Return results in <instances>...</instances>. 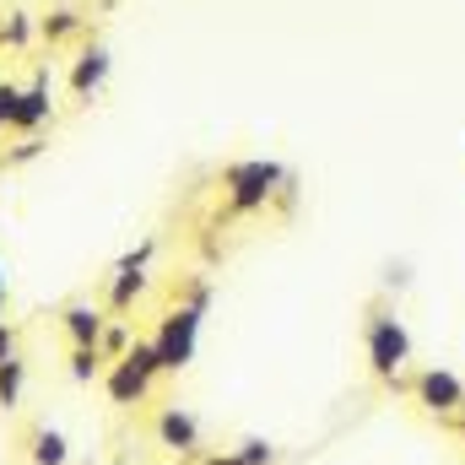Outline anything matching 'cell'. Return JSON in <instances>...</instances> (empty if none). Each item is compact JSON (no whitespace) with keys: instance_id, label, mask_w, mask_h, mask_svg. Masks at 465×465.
Segmentation results:
<instances>
[{"instance_id":"3","label":"cell","mask_w":465,"mask_h":465,"mask_svg":"<svg viewBox=\"0 0 465 465\" xmlns=\"http://www.w3.org/2000/svg\"><path fill=\"white\" fill-rule=\"evenodd\" d=\"M201 320H206V309H195V303H173L163 320H157V351H163V373H184L190 362H195V347H201Z\"/></svg>"},{"instance_id":"13","label":"cell","mask_w":465,"mask_h":465,"mask_svg":"<svg viewBox=\"0 0 465 465\" xmlns=\"http://www.w3.org/2000/svg\"><path fill=\"white\" fill-rule=\"evenodd\" d=\"M141 292H146V271H114V282H109V309L124 314Z\"/></svg>"},{"instance_id":"8","label":"cell","mask_w":465,"mask_h":465,"mask_svg":"<svg viewBox=\"0 0 465 465\" xmlns=\"http://www.w3.org/2000/svg\"><path fill=\"white\" fill-rule=\"evenodd\" d=\"M60 325H65L71 347H98V341H104V331H109V320H104V309H98V303H71V309L60 314Z\"/></svg>"},{"instance_id":"17","label":"cell","mask_w":465,"mask_h":465,"mask_svg":"<svg viewBox=\"0 0 465 465\" xmlns=\"http://www.w3.org/2000/svg\"><path fill=\"white\" fill-rule=\"evenodd\" d=\"M232 455H238L243 465H276V444H271V439H243Z\"/></svg>"},{"instance_id":"21","label":"cell","mask_w":465,"mask_h":465,"mask_svg":"<svg viewBox=\"0 0 465 465\" xmlns=\"http://www.w3.org/2000/svg\"><path fill=\"white\" fill-rule=\"evenodd\" d=\"M16 98H22V87H16V82H0V130H11V114H16Z\"/></svg>"},{"instance_id":"9","label":"cell","mask_w":465,"mask_h":465,"mask_svg":"<svg viewBox=\"0 0 465 465\" xmlns=\"http://www.w3.org/2000/svg\"><path fill=\"white\" fill-rule=\"evenodd\" d=\"M104 390H109V401H114V406H141V401L152 395V379H146V373H135L130 362H109Z\"/></svg>"},{"instance_id":"20","label":"cell","mask_w":465,"mask_h":465,"mask_svg":"<svg viewBox=\"0 0 465 465\" xmlns=\"http://www.w3.org/2000/svg\"><path fill=\"white\" fill-rule=\"evenodd\" d=\"M152 249H157L152 238H146V243H135L130 254H119V260H114V271H146V260H152Z\"/></svg>"},{"instance_id":"5","label":"cell","mask_w":465,"mask_h":465,"mask_svg":"<svg viewBox=\"0 0 465 465\" xmlns=\"http://www.w3.org/2000/svg\"><path fill=\"white\" fill-rule=\"evenodd\" d=\"M49 114H54V98H49V71L38 65V71H33V82H27V87H22V98H16L11 130H16V135H38V130L49 124Z\"/></svg>"},{"instance_id":"15","label":"cell","mask_w":465,"mask_h":465,"mask_svg":"<svg viewBox=\"0 0 465 465\" xmlns=\"http://www.w3.org/2000/svg\"><path fill=\"white\" fill-rule=\"evenodd\" d=\"M33 33H38V22H33V11H5V22H0V44L5 49H27L33 44Z\"/></svg>"},{"instance_id":"1","label":"cell","mask_w":465,"mask_h":465,"mask_svg":"<svg viewBox=\"0 0 465 465\" xmlns=\"http://www.w3.org/2000/svg\"><path fill=\"white\" fill-rule=\"evenodd\" d=\"M287 184V168L271 163V157H249V163H232L223 173V190H228V212L232 217H249V212H265L276 201V190Z\"/></svg>"},{"instance_id":"27","label":"cell","mask_w":465,"mask_h":465,"mask_svg":"<svg viewBox=\"0 0 465 465\" xmlns=\"http://www.w3.org/2000/svg\"><path fill=\"white\" fill-rule=\"evenodd\" d=\"M0 320H5V292H0Z\"/></svg>"},{"instance_id":"14","label":"cell","mask_w":465,"mask_h":465,"mask_svg":"<svg viewBox=\"0 0 465 465\" xmlns=\"http://www.w3.org/2000/svg\"><path fill=\"white\" fill-rule=\"evenodd\" d=\"M104 373H109L104 347H71V379H76V384H93V379H104Z\"/></svg>"},{"instance_id":"19","label":"cell","mask_w":465,"mask_h":465,"mask_svg":"<svg viewBox=\"0 0 465 465\" xmlns=\"http://www.w3.org/2000/svg\"><path fill=\"white\" fill-rule=\"evenodd\" d=\"M98 347H104V357H109V362H119V357H124V351H130V325H109V331H104V341H98Z\"/></svg>"},{"instance_id":"16","label":"cell","mask_w":465,"mask_h":465,"mask_svg":"<svg viewBox=\"0 0 465 465\" xmlns=\"http://www.w3.org/2000/svg\"><path fill=\"white\" fill-rule=\"evenodd\" d=\"M22 384H27V362H22V357H5V362H0V406H5V411L22 406Z\"/></svg>"},{"instance_id":"18","label":"cell","mask_w":465,"mask_h":465,"mask_svg":"<svg viewBox=\"0 0 465 465\" xmlns=\"http://www.w3.org/2000/svg\"><path fill=\"white\" fill-rule=\"evenodd\" d=\"M38 157H44V141H38V135H22V141L5 152V168H27V163H38Z\"/></svg>"},{"instance_id":"2","label":"cell","mask_w":465,"mask_h":465,"mask_svg":"<svg viewBox=\"0 0 465 465\" xmlns=\"http://www.w3.org/2000/svg\"><path fill=\"white\" fill-rule=\"evenodd\" d=\"M406 362H411V331H406V320L390 314V309H373L368 314V368H373V379L390 384V390H401Z\"/></svg>"},{"instance_id":"24","label":"cell","mask_w":465,"mask_h":465,"mask_svg":"<svg viewBox=\"0 0 465 465\" xmlns=\"http://www.w3.org/2000/svg\"><path fill=\"white\" fill-rule=\"evenodd\" d=\"M384 282H390V287H406L411 276H406V265H390V271H384Z\"/></svg>"},{"instance_id":"23","label":"cell","mask_w":465,"mask_h":465,"mask_svg":"<svg viewBox=\"0 0 465 465\" xmlns=\"http://www.w3.org/2000/svg\"><path fill=\"white\" fill-rule=\"evenodd\" d=\"M5 357H16V331L0 320V362H5Z\"/></svg>"},{"instance_id":"28","label":"cell","mask_w":465,"mask_h":465,"mask_svg":"<svg viewBox=\"0 0 465 465\" xmlns=\"http://www.w3.org/2000/svg\"><path fill=\"white\" fill-rule=\"evenodd\" d=\"M0 292H5V271H0Z\"/></svg>"},{"instance_id":"12","label":"cell","mask_w":465,"mask_h":465,"mask_svg":"<svg viewBox=\"0 0 465 465\" xmlns=\"http://www.w3.org/2000/svg\"><path fill=\"white\" fill-rule=\"evenodd\" d=\"M119 362H130V368H135V373H146L152 384L163 379V351H157V336H135V341H130V351H124Z\"/></svg>"},{"instance_id":"7","label":"cell","mask_w":465,"mask_h":465,"mask_svg":"<svg viewBox=\"0 0 465 465\" xmlns=\"http://www.w3.org/2000/svg\"><path fill=\"white\" fill-rule=\"evenodd\" d=\"M109 71H114V54H109L104 44L82 49V54H76V65H71V93H76V98H93V93L109 82Z\"/></svg>"},{"instance_id":"26","label":"cell","mask_w":465,"mask_h":465,"mask_svg":"<svg viewBox=\"0 0 465 465\" xmlns=\"http://www.w3.org/2000/svg\"><path fill=\"white\" fill-rule=\"evenodd\" d=\"M455 422H460V428H465V401H460V411H455Z\"/></svg>"},{"instance_id":"11","label":"cell","mask_w":465,"mask_h":465,"mask_svg":"<svg viewBox=\"0 0 465 465\" xmlns=\"http://www.w3.org/2000/svg\"><path fill=\"white\" fill-rule=\"evenodd\" d=\"M38 33H44L49 44H65V38L82 33V11H76V5H54V11L38 16Z\"/></svg>"},{"instance_id":"10","label":"cell","mask_w":465,"mask_h":465,"mask_svg":"<svg viewBox=\"0 0 465 465\" xmlns=\"http://www.w3.org/2000/svg\"><path fill=\"white\" fill-rule=\"evenodd\" d=\"M27 460L33 465H71V439L60 433V428H33L27 433Z\"/></svg>"},{"instance_id":"22","label":"cell","mask_w":465,"mask_h":465,"mask_svg":"<svg viewBox=\"0 0 465 465\" xmlns=\"http://www.w3.org/2000/svg\"><path fill=\"white\" fill-rule=\"evenodd\" d=\"M212 298H217V287H212L206 276H195V282H190V298H184V303H195V309H212Z\"/></svg>"},{"instance_id":"4","label":"cell","mask_w":465,"mask_h":465,"mask_svg":"<svg viewBox=\"0 0 465 465\" xmlns=\"http://www.w3.org/2000/svg\"><path fill=\"white\" fill-rule=\"evenodd\" d=\"M411 395H417V406L428 411V417H455L465 401V384L455 368H422L417 379H411Z\"/></svg>"},{"instance_id":"25","label":"cell","mask_w":465,"mask_h":465,"mask_svg":"<svg viewBox=\"0 0 465 465\" xmlns=\"http://www.w3.org/2000/svg\"><path fill=\"white\" fill-rule=\"evenodd\" d=\"M206 465H243V460H238V455H212Z\"/></svg>"},{"instance_id":"6","label":"cell","mask_w":465,"mask_h":465,"mask_svg":"<svg viewBox=\"0 0 465 465\" xmlns=\"http://www.w3.org/2000/svg\"><path fill=\"white\" fill-rule=\"evenodd\" d=\"M157 439H163V450H173V455H195V450H201V422H195L184 406H163V411H157Z\"/></svg>"}]
</instances>
